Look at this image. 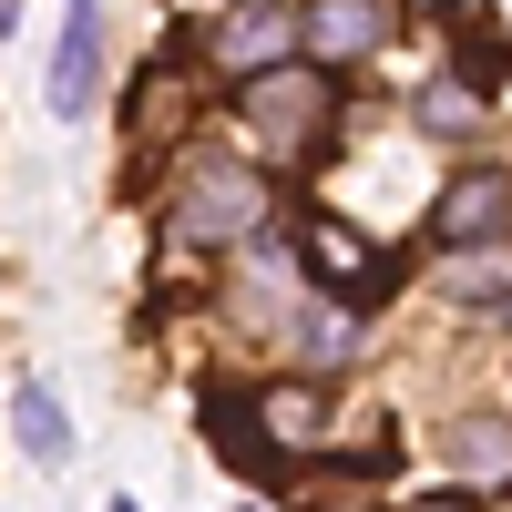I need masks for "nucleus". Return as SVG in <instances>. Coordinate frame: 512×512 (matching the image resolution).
<instances>
[{
    "instance_id": "nucleus-1",
    "label": "nucleus",
    "mask_w": 512,
    "mask_h": 512,
    "mask_svg": "<svg viewBox=\"0 0 512 512\" xmlns=\"http://www.w3.org/2000/svg\"><path fill=\"white\" fill-rule=\"evenodd\" d=\"M236 113H246V134L267 154H318V134L338 123V82L318 62H267V72H246Z\"/></svg>"
},
{
    "instance_id": "nucleus-2",
    "label": "nucleus",
    "mask_w": 512,
    "mask_h": 512,
    "mask_svg": "<svg viewBox=\"0 0 512 512\" xmlns=\"http://www.w3.org/2000/svg\"><path fill=\"white\" fill-rule=\"evenodd\" d=\"M175 246H236L267 226V175L256 164H185V185H175Z\"/></svg>"
},
{
    "instance_id": "nucleus-3",
    "label": "nucleus",
    "mask_w": 512,
    "mask_h": 512,
    "mask_svg": "<svg viewBox=\"0 0 512 512\" xmlns=\"http://www.w3.org/2000/svg\"><path fill=\"white\" fill-rule=\"evenodd\" d=\"M52 113L62 123H82L93 113V93H103V0H62V41H52Z\"/></svg>"
},
{
    "instance_id": "nucleus-4",
    "label": "nucleus",
    "mask_w": 512,
    "mask_h": 512,
    "mask_svg": "<svg viewBox=\"0 0 512 512\" xmlns=\"http://www.w3.org/2000/svg\"><path fill=\"white\" fill-rule=\"evenodd\" d=\"M246 420H256V441H267L277 461H318V451H338L318 379H277V390H256V400H246Z\"/></svg>"
},
{
    "instance_id": "nucleus-5",
    "label": "nucleus",
    "mask_w": 512,
    "mask_h": 512,
    "mask_svg": "<svg viewBox=\"0 0 512 512\" xmlns=\"http://www.w3.org/2000/svg\"><path fill=\"white\" fill-rule=\"evenodd\" d=\"M512 226V164H472V175H451L441 205H431V236H502Z\"/></svg>"
},
{
    "instance_id": "nucleus-6",
    "label": "nucleus",
    "mask_w": 512,
    "mask_h": 512,
    "mask_svg": "<svg viewBox=\"0 0 512 512\" xmlns=\"http://www.w3.org/2000/svg\"><path fill=\"white\" fill-rule=\"evenodd\" d=\"M297 52V0H236V21H216V62L226 72H267Z\"/></svg>"
},
{
    "instance_id": "nucleus-7",
    "label": "nucleus",
    "mask_w": 512,
    "mask_h": 512,
    "mask_svg": "<svg viewBox=\"0 0 512 512\" xmlns=\"http://www.w3.org/2000/svg\"><path fill=\"white\" fill-rule=\"evenodd\" d=\"M297 41H308L318 62H359L390 41V11L379 0H318V11H297Z\"/></svg>"
},
{
    "instance_id": "nucleus-8",
    "label": "nucleus",
    "mask_w": 512,
    "mask_h": 512,
    "mask_svg": "<svg viewBox=\"0 0 512 512\" xmlns=\"http://www.w3.org/2000/svg\"><path fill=\"white\" fill-rule=\"evenodd\" d=\"M441 461L461 482H512V420L502 410H461L451 431H441Z\"/></svg>"
},
{
    "instance_id": "nucleus-9",
    "label": "nucleus",
    "mask_w": 512,
    "mask_h": 512,
    "mask_svg": "<svg viewBox=\"0 0 512 512\" xmlns=\"http://www.w3.org/2000/svg\"><path fill=\"white\" fill-rule=\"evenodd\" d=\"M308 256H318V277H328L338 297H379V287H390L379 246H359V236L338 226V216H318V226H308Z\"/></svg>"
},
{
    "instance_id": "nucleus-10",
    "label": "nucleus",
    "mask_w": 512,
    "mask_h": 512,
    "mask_svg": "<svg viewBox=\"0 0 512 512\" xmlns=\"http://www.w3.org/2000/svg\"><path fill=\"white\" fill-rule=\"evenodd\" d=\"M441 287H451V297H502V287H512V236H451Z\"/></svg>"
},
{
    "instance_id": "nucleus-11",
    "label": "nucleus",
    "mask_w": 512,
    "mask_h": 512,
    "mask_svg": "<svg viewBox=\"0 0 512 512\" xmlns=\"http://www.w3.org/2000/svg\"><path fill=\"white\" fill-rule=\"evenodd\" d=\"M11 441H21L31 461H72V420H62V400L41 390V379H21V390H11Z\"/></svg>"
},
{
    "instance_id": "nucleus-12",
    "label": "nucleus",
    "mask_w": 512,
    "mask_h": 512,
    "mask_svg": "<svg viewBox=\"0 0 512 512\" xmlns=\"http://www.w3.org/2000/svg\"><path fill=\"white\" fill-rule=\"evenodd\" d=\"M297 359H308V369H349L359 359V328L338 308H308V318H297Z\"/></svg>"
},
{
    "instance_id": "nucleus-13",
    "label": "nucleus",
    "mask_w": 512,
    "mask_h": 512,
    "mask_svg": "<svg viewBox=\"0 0 512 512\" xmlns=\"http://www.w3.org/2000/svg\"><path fill=\"white\" fill-rule=\"evenodd\" d=\"M420 123H431V134H472V123H482V103L461 93V82H431V93H420Z\"/></svg>"
},
{
    "instance_id": "nucleus-14",
    "label": "nucleus",
    "mask_w": 512,
    "mask_h": 512,
    "mask_svg": "<svg viewBox=\"0 0 512 512\" xmlns=\"http://www.w3.org/2000/svg\"><path fill=\"white\" fill-rule=\"evenodd\" d=\"M502 297H512V287H502Z\"/></svg>"
}]
</instances>
